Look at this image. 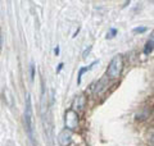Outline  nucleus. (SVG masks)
Returning a JSON list of instances; mask_svg holds the SVG:
<instances>
[{
  "label": "nucleus",
  "instance_id": "obj_11",
  "mask_svg": "<svg viewBox=\"0 0 154 146\" xmlns=\"http://www.w3.org/2000/svg\"><path fill=\"white\" fill-rule=\"evenodd\" d=\"M54 53H55V55H58V54H59V47H55V50H54Z\"/></svg>",
  "mask_w": 154,
  "mask_h": 146
},
{
  "label": "nucleus",
  "instance_id": "obj_6",
  "mask_svg": "<svg viewBox=\"0 0 154 146\" xmlns=\"http://www.w3.org/2000/svg\"><path fill=\"white\" fill-rule=\"evenodd\" d=\"M96 63H98V62H93L89 67H84V68H81L80 72H79V77H77V84H79V85L81 84V78H82L84 73H85V72H88V71H90V69H93V67L96 64Z\"/></svg>",
  "mask_w": 154,
  "mask_h": 146
},
{
  "label": "nucleus",
  "instance_id": "obj_2",
  "mask_svg": "<svg viewBox=\"0 0 154 146\" xmlns=\"http://www.w3.org/2000/svg\"><path fill=\"white\" fill-rule=\"evenodd\" d=\"M123 69V58L122 55H116L112 60H110L108 69H107V77L108 78L116 80L121 76Z\"/></svg>",
  "mask_w": 154,
  "mask_h": 146
},
{
  "label": "nucleus",
  "instance_id": "obj_10",
  "mask_svg": "<svg viewBox=\"0 0 154 146\" xmlns=\"http://www.w3.org/2000/svg\"><path fill=\"white\" fill-rule=\"evenodd\" d=\"M3 42H4V40H3V35H2V32H0V50H2V47H3Z\"/></svg>",
  "mask_w": 154,
  "mask_h": 146
},
{
  "label": "nucleus",
  "instance_id": "obj_1",
  "mask_svg": "<svg viewBox=\"0 0 154 146\" xmlns=\"http://www.w3.org/2000/svg\"><path fill=\"white\" fill-rule=\"evenodd\" d=\"M25 128L26 133L28 136L30 141H33L35 137V128H33V108H32V101L31 95H26V104H25Z\"/></svg>",
  "mask_w": 154,
  "mask_h": 146
},
{
  "label": "nucleus",
  "instance_id": "obj_9",
  "mask_svg": "<svg viewBox=\"0 0 154 146\" xmlns=\"http://www.w3.org/2000/svg\"><path fill=\"white\" fill-rule=\"evenodd\" d=\"M33 78H35V65H33V63L31 64V80L33 81Z\"/></svg>",
  "mask_w": 154,
  "mask_h": 146
},
{
  "label": "nucleus",
  "instance_id": "obj_12",
  "mask_svg": "<svg viewBox=\"0 0 154 146\" xmlns=\"http://www.w3.org/2000/svg\"><path fill=\"white\" fill-rule=\"evenodd\" d=\"M62 68H63V63H60V64H59V67H58V72H59V71L62 69Z\"/></svg>",
  "mask_w": 154,
  "mask_h": 146
},
{
  "label": "nucleus",
  "instance_id": "obj_8",
  "mask_svg": "<svg viewBox=\"0 0 154 146\" xmlns=\"http://www.w3.org/2000/svg\"><path fill=\"white\" fill-rule=\"evenodd\" d=\"M146 31V27H136V28H134V32L135 33H143V32H145Z\"/></svg>",
  "mask_w": 154,
  "mask_h": 146
},
{
  "label": "nucleus",
  "instance_id": "obj_4",
  "mask_svg": "<svg viewBox=\"0 0 154 146\" xmlns=\"http://www.w3.org/2000/svg\"><path fill=\"white\" fill-rule=\"evenodd\" d=\"M72 141V132L69 129H62L59 135H58V142H59L60 146H68Z\"/></svg>",
  "mask_w": 154,
  "mask_h": 146
},
{
  "label": "nucleus",
  "instance_id": "obj_7",
  "mask_svg": "<svg viewBox=\"0 0 154 146\" xmlns=\"http://www.w3.org/2000/svg\"><path fill=\"white\" fill-rule=\"evenodd\" d=\"M153 51V36H150V38L146 41V45H145V49H144V53L148 55L150 54V53Z\"/></svg>",
  "mask_w": 154,
  "mask_h": 146
},
{
  "label": "nucleus",
  "instance_id": "obj_5",
  "mask_svg": "<svg viewBox=\"0 0 154 146\" xmlns=\"http://www.w3.org/2000/svg\"><path fill=\"white\" fill-rule=\"evenodd\" d=\"M86 105V97L84 95H80L76 97L75 103H73V106H75V111H79V110H82Z\"/></svg>",
  "mask_w": 154,
  "mask_h": 146
},
{
  "label": "nucleus",
  "instance_id": "obj_3",
  "mask_svg": "<svg viewBox=\"0 0 154 146\" xmlns=\"http://www.w3.org/2000/svg\"><path fill=\"white\" fill-rule=\"evenodd\" d=\"M64 124H66V128L69 129L71 132L72 131H76L79 128V113L75 111L73 109H68L66 111V115H64Z\"/></svg>",
  "mask_w": 154,
  "mask_h": 146
}]
</instances>
